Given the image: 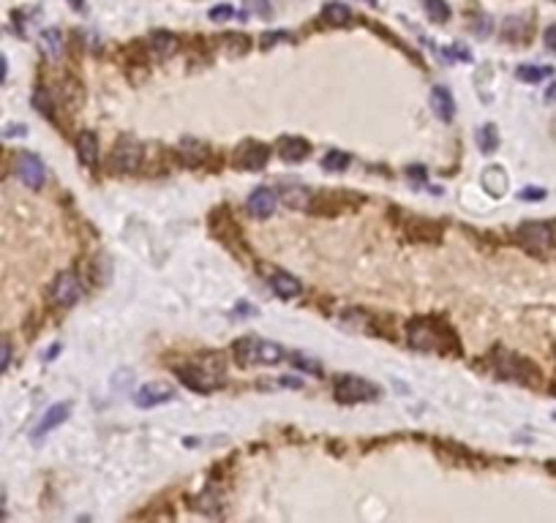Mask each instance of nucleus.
<instances>
[{"mask_svg":"<svg viewBox=\"0 0 556 523\" xmlns=\"http://www.w3.org/2000/svg\"><path fill=\"white\" fill-rule=\"evenodd\" d=\"M50 298H52V302L60 305V308H71V305H76L79 298H82V284H79L76 273L66 270V273L57 275V278L52 281Z\"/></svg>","mask_w":556,"mask_h":523,"instance_id":"obj_9","label":"nucleus"},{"mask_svg":"<svg viewBox=\"0 0 556 523\" xmlns=\"http://www.w3.org/2000/svg\"><path fill=\"white\" fill-rule=\"evenodd\" d=\"M518 243L534 256H543L554 249V229L548 224H537V221L521 224L518 226Z\"/></svg>","mask_w":556,"mask_h":523,"instance_id":"obj_7","label":"nucleus"},{"mask_svg":"<svg viewBox=\"0 0 556 523\" xmlns=\"http://www.w3.org/2000/svg\"><path fill=\"white\" fill-rule=\"evenodd\" d=\"M545 101H556V82L545 90Z\"/></svg>","mask_w":556,"mask_h":523,"instance_id":"obj_39","label":"nucleus"},{"mask_svg":"<svg viewBox=\"0 0 556 523\" xmlns=\"http://www.w3.org/2000/svg\"><path fill=\"white\" fill-rule=\"evenodd\" d=\"M406 338L409 344L417 349V351H450L455 344L453 333L439 324L436 319H429V316H420V319H412L409 327H406Z\"/></svg>","mask_w":556,"mask_h":523,"instance_id":"obj_2","label":"nucleus"},{"mask_svg":"<svg viewBox=\"0 0 556 523\" xmlns=\"http://www.w3.org/2000/svg\"><path fill=\"white\" fill-rule=\"evenodd\" d=\"M177 153H180V158H183L188 167H200L204 158H207V145L197 142V139H186Z\"/></svg>","mask_w":556,"mask_h":523,"instance_id":"obj_19","label":"nucleus"},{"mask_svg":"<svg viewBox=\"0 0 556 523\" xmlns=\"http://www.w3.org/2000/svg\"><path fill=\"white\" fill-rule=\"evenodd\" d=\"M543 41H545V47L551 52H556V25L545 27V33H543Z\"/></svg>","mask_w":556,"mask_h":523,"instance_id":"obj_36","label":"nucleus"},{"mask_svg":"<svg viewBox=\"0 0 556 523\" xmlns=\"http://www.w3.org/2000/svg\"><path fill=\"white\" fill-rule=\"evenodd\" d=\"M267 281H270V289L276 292L281 300H292L300 295V281L295 278V275L284 273V270H273V273L267 275Z\"/></svg>","mask_w":556,"mask_h":523,"instance_id":"obj_15","label":"nucleus"},{"mask_svg":"<svg viewBox=\"0 0 556 523\" xmlns=\"http://www.w3.org/2000/svg\"><path fill=\"white\" fill-rule=\"evenodd\" d=\"M0 161H3V150H0Z\"/></svg>","mask_w":556,"mask_h":523,"instance_id":"obj_41","label":"nucleus"},{"mask_svg":"<svg viewBox=\"0 0 556 523\" xmlns=\"http://www.w3.org/2000/svg\"><path fill=\"white\" fill-rule=\"evenodd\" d=\"M177 379L191 387L194 393H213L224 384V363L218 357H200L194 363H186V365H177Z\"/></svg>","mask_w":556,"mask_h":523,"instance_id":"obj_1","label":"nucleus"},{"mask_svg":"<svg viewBox=\"0 0 556 523\" xmlns=\"http://www.w3.org/2000/svg\"><path fill=\"white\" fill-rule=\"evenodd\" d=\"M551 74H554L551 66H531V63H524V66L515 69V76H518L521 82H540V79H545V76H551Z\"/></svg>","mask_w":556,"mask_h":523,"instance_id":"obj_26","label":"nucleus"},{"mask_svg":"<svg viewBox=\"0 0 556 523\" xmlns=\"http://www.w3.org/2000/svg\"><path fill=\"white\" fill-rule=\"evenodd\" d=\"M478 148H480V153H485V155H491L494 150L499 148V131H496V125L494 123H485L478 131Z\"/></svg>","mask_w":556,"mask_h":523,"instance_id":"obj_24","label":"nucleus"},{"mask_svg":"<svg viewBox=\"0 0 556 523\" xmlns=\"http://www.w3.org/2000/svg\"><path fill=\"white\" fill-rule=\"evenodd\" d=\"M172 398H175V390L169 384H164V382H151V384H145V387H139L134 393V403L139 409H153V406L167 403V400Z\"/></svg>","mask_w":556,"mask_h":523,"instance_id":"obj_11","label":"nucleus"},{"mask_svg":"<svg viewBox=\"0 0 556 523\" xmlns=\"http://www.w3.org/2000/svg\"><path fill=\"white\" fill-rule=\"evenodd\" d=\"M494 368L496 374L505 376V379H513V382H521V384H540V371L531 365L529 360L513 354V351H505V349H496L494 351Z\"/></svg>","mask_w":556,"mask_h":523,"instance_id":"obj_4","label":"nucleus"},{"mask_svg":"<svg viewBox=\"0 0 556 523\" xmlns=\"http://www.w3.org/2000/svg\"><path fill=\"white\" fill-rule=\"evenodd\" d=\"M235 360L240 363V365H278L284 357H286V351L281 344H273V341H265V338H253V335H246V338H240L235 347Z\"/></svg>","mask_w":556,"mask_h":523,"instance_id":"obj_3","label":"nucleus"},{"mask_svg":"<svg viewBox=\"0 0 556 523\" xmlns=\"http://www.w3.org/2000/svg\"><path fill=\"white\" fill-rule=\"evenodd\" d=\"M480 183H482V188H485V194H491V197H496V200L505 197L507 186H510L507 172L502 167H488V169H482Z\"/></svg>","mask_w":556,"mask_h":523,"instance_id":"obj_17","label":"nucleus"},{"mask_svg":"<svg viewBox=\"0 0 556 523\" xmlns=\"http://www.w3.org/2000/svg\"><path fill=\"white\" fill-rule=\"evenodd\" d=\"M276 204H278L276 191L256 188V191H251V197H249V213H251L253 218H270L273 210H276Z\"/></svg>","mask_w":556,"mask_h":523,"instance_id":"obj_13","label":"nucleus"},{"mask_svg":"<svg viewBox=\"0 0 556 523\" xmlns=\"http://www.w3.org/2000/svg\"><path fill=\"white\" fill-rule=\"evenodd\" d=\"M11 363V341L0 335V374L6 371V365Z\"/></svg>","mask_w":556,"mask_h":523,"instance_id":"obj_32","label":"nucleus"},{"mask_svg":"<svg viewBox=\"0 0 556 523\" xmlns=\"http://www.w3.org/2000/svg\"><path fill=\"white\" fill-rule=\"evenodd\" d=\"M14 167H17V177L25 183L27 188H33V191H39L41 186H44V164H41V158L36 155V153H17V158H14Z\"/></svg>","mask_w":556,"mask_h":523,"instance_id":"obj_10","label":"nucleus"},{"mask_svg":"<svg viewBox=\"0 0 556 523\" xmlns=\"http://www.w3.org/2000/svg\"><path fill=\"white\" fill-rule=\"evenodd\" d=\"M366 3H368V6H380V0H366Z\"/></svg>","mask_w":556,"mask_h":523,"instance_id":"obj_40","label":"nucleus"},{"mask_svg":"<svg viewBox=\"0 0 556 523\" xmlns=\"http://www.w3.org/2000/svg\"><path fill=\"white\" fill-rule=\"evenodd\" d=\"M431 106H433V112L439 115V120H445V123H450V120H453L455 101H453V93H450L445 85L431 88Z\"/></svg>","mask_w":556,"mask_h":523,"instance_id":"obj_16","label":"nucleus"},{"mask_svg":"<svg viewBox=\"0 0 556 523\" xmlns=\"http://www.w3.org/2000/svg\"><path fill=\"white\" fill-rule=\"evenodd\" d=\"M33 104H36L47 118H52V104H50V99H47V93H44V90H39V93L33 96Z\"/></svg>","mask_w":556,"mask_h":523,"instance_id":"obj_33","label":"nucleus"},{"mask_svg":"<svg viewBox=\"0 0 556 523\" xmlns=\"http://www.w3.org/2000/svg\"><path fill=\"white\" fill-rule=\"evenodd\" d=\"M246 8H251V11H256V14H270V3L267 0H246Z\"/></svg>","mask_w":556,"mask_h":523,"instance_id":"obj_35","label":"nucleus"},{"mask_svg":"<svg viewBox=\"0 0 556 523\" xmlns=\"http://www.w3.org/2000/svg\"><path fill=\"white\" fill-rule=\"evenodd\" d=\"M412 221L406 226L409 229V237L412 240H439V235H442V229L436 224H429V221H423V218H415V216H409Z\"/></svg>","mask_w":556,"mask_h":523,"instance_id":"obj_20","label":"nucleus"},{"mask_svg":"<svg viewBox=\"0 0 556 523\" xmlns=\"http://www.w3.org/2000/svg\"><path fill=\"white\" fill-rule=\"evenodd\" d=\"M76 153L85 167H96L99 164V137L93 131H82L76 137Z\"/></svg>","mask_w":556,"mask_h":523,"instance_id":"obj_18","label":"nucleus"},{"mask_svg":"<svg viewBox=\"0 0 556 523\" xmlns=\"http://www.w3.org/2000/svg\"><path fill=\"white\" fill-rule=\"evenodd\" d=\"M505 39L507 41H527V36H529V22L527 20H521V17H510L505 22Z\"/></svg>","mask_w":556,"mask_h":523,"instance_id":"obj_25","label":"nucleus"},{"mask_svg":"<svg viewBox=\"0 0 556 523\" xmlns=\"http://www.w3.org/2000/svg\"><path fill=\"white\" fill-rule=\"evenodd\" d=\"M311 153V145L300 139V137H281L278 139V155L289 164H298V161H305Z\"/></svg>","mask_w":556,"mask_h":523,"instance_id":"obj_14","label":"nucleus"},{"mask_svg":"<svg viewBox=\"0 0 556 523\" xmlns=\"http://www.w3.org/2000/svg\"><path fill=\"white\" fill-rule=\"evenodd\" d=\"M6 71H8V66H6V57L0 55V82L6 79Z\"/></svg>","mask_w":556,"mask_h":523,"instance_id":"obj_38","label":"nucleus"},{"mask_svg":"<svg viewBox=\"0 0 556 523\" xmlns=\"http://www.w3.org/2000/svg\"><path fill=\"white\" fill-rule=\"evenodd\" d=\"M142 155H145V150H142V145H139L137 139H128V137L118 139L115 148L109 150V158H106L109 172H115V174L137 172L139 164H142Z\"/></svg>","mask_w":556,"mask_h":523,"instance_id":"obj_5","label":"nucleus"},{"mask_svg":"<svg viewBox=\"0 0 556 523\" xmlns=\"http://www.w3.org/2000/svg\"><path fill=\"white\" fill-rule=\"evenodd\" d=\"M267 158H270L267 145H262V142H256V139H246V142L237 145L235 155H232V164H235L237 169L256 172V169H262V167L267 164Z\"/></svg>","mask_w":556,"mask_h":523,"instance_id":"obj_8","label":"nucleus"},{"mask_svg":"<svg viewBox=\"0 0 556 523\" xmlns=\"http://www.w3.org/2000/svg\"><path fill=\"white\" fill-rule=\"evenodd\" d=\"M322 17H325V22H330V25L341 27L352 20V11H349V6H344V3H328V6L322 8Z\"/></svg>","mask_w":556,"mask_h":523,"instance_id":"obj_22","label":"nucleus"},{"mask_svg":"<svg viewBox=\"0 0 556 523\" xmlns=\"http://www.w3.org/2000/svg\"><path fill=\"white\" fill-rule=\"evenodd\" d=\"M521 200L524 202H543L545 200V191H543V188H524V191H521Z\"/></svg>","mask_w":556,"mask_h":523,"instance_id":"obj_34","label":"nucleus"},{"mask_svg":"<svg viewBox=\"0 0 556 523\" xmlns=\"http://www.w3.org/2000/svg\"><path fill=\"white\" fill-rule=\"evenodd\" d=\"M281 200L286 202L289 207H303V210H308L311 207V191H305V188H286L284 194H281Z\"/></svg>","mask_w":556,"mask_h":523,"instance_id":"obj_28","label":"nucleus"},{"mask_svg":"<svg viewBox=\"0 0 556 523\" xmlns=\"http://www.w3.org/2000/svg\"><path fill=\"white\" fill-rule=\"evenodd\" d=\"M289 39V33H284V30H270V33H265L262 39H259V44H262V50H270L276 41H286Z\"/></svg>","mask_w":556,"mask_h":523,"instance_id":"obj_30","label":"nucleus"},{"mask_svg":"<svg viewBox=\"0 0 556 523\" xmlns=\"http://www.w3.org/2000/svg\"><path fill=\"white\" fill-rule=\"evenodd\" d=\"M69 414H71V403H69V400L50 406V409L41 414L39 425L33 428V442H41V439H44L50 431H55V428H57L60 423H66V420H69Z\"/></svg>","mask_w":556,"mask_h":523,"instance_id":"obj_12","label":"nucleus"},{"mask_svg":"<svg viewBox=\"0 0 556 523\" xmlns=\"http://www.w3.org/2000/svg\"><path fill=\"white\" fill-rule=\"evenodd\" d=\"M235 17V8L232 6H216V8H210V20L213 22H224V20H232Z\"/></svg>","mask_w":556,"mask_h":523,"instance_id":"obj_31","label":"nucleus"},{"mask_svg":"<svg viewBox=\"0 0 556 523\" xmlns=\"http://www.w3.org/2000/svg\"><path fill=\"white\" fill-rule=\"evenodd\" d=\"M423 8H426V14L431 17V22H447L450 20V6L445 3V0H423Z\"/></svg>","mask_w":556,"mask_h":523,"instance_id":"obj_27","label":"nucleus"},{"mask_svg":"<svg viewBox=\"0 0 556 523\" xmlns=\"http://www.w3.org/2000/svg\"><path fill=\"white\" fill-rule=\"evenodd\" d=\"M322 167L328 172H344L349 167V153H341V150H330L328 155L322 158Z\"/></svg>","mask_w":556,"mask_h":523,"instance_id":"obj_29","label":"nucleus"},{"mask_svg":"<svg viewBox=\"0 0 556 523\" xmlns=\"http://www.w3.org/2000/svg\"><path fill=\"white\" fill-rule=\"evenodd\" d=\"M335 398L341 403H363L380 398V387L360 379V376H338L335 379Z\"/></svg>","mask_w":556,"mask_h":523,"instance_id":"obj_6","label":"nucleus"},{"mask_svg":"<svg viewBox=\"0 0 556 523\" xmlns=\"http://www.w3.org/2000/svg\"><path fill=\"white\" fill-rule=\"evenodd\" d=\"M151 50L158 55V57H167L177 50V39L172 33H164V30H155L151 36Z\"/></svg>","mask_w":556,"mask_h":523,"instance_id":"obj_23","label":"nucleus"},{"mask_svg":"<svg viewBox=\"0 0 556 523\" xmlns=\"http://www.w3.org/2000/svg\"><path fill=\"white\" fill-rule=\"evenodd\" d=\"M41 50H44V55L50 60H57L63 55V36H60V30L50 27V30L41 33Z\"/></svg>","mask_w":556,"mask_h":523,"instance_id":"obj_21","label":"nucleus"},{"mask_svg":"<svg viewBox=\"0 0 556 523\" xmlns=\"http://www.w3.org/2000/svg\"><path fill=\"white\" fill-rule=\"evenodd\" d=\"M554 3H556V0H554Z\"/></svg>","mask_w":556,"mask_h":523,"instance_id":"obj_42","label":"nucleus"},{"mask_svg":"<svg viewBox=\"0 0 556 523\" xmlns=\"http://www.w3.org/2000/svg\"><path fill=\"white\" fill-rule=\"evenodd\" d=\"M25 134H27L25 125H8V128L0 131V137H25Z\"/></svg>","mask_w":556,"mask_h":523,"instance_id":"obj_37","label":"nucleus"}]
</instances>
